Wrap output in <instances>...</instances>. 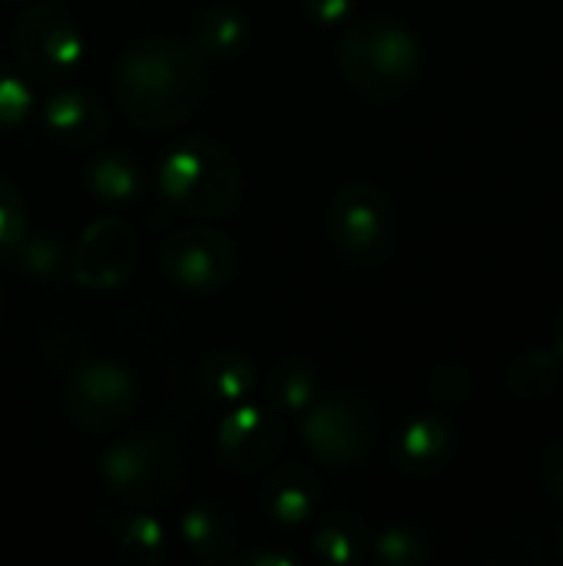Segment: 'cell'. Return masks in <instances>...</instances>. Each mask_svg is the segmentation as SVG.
<instances>
[{
	"label": "cell",
	"instance_id": "obj_28",
	"mask_svg": "<svg viewBox=\"0 0 563 566\" xmlns=\"http://www.w3.org/2000/svg\"><path fill=\"white\" fill-rule=\"evenodd\" d=\"M27 235V202L20 189L0 176V262H10Z\"/></svg>",
	"mask_w": 563,
	"mask_h": 566
},
{
	"label": "cell",
	"instance_id": "obj_5",
	"mask_svg": "<svg viewBox=\"0 0 563 566\" xmlns=\"http://www.w3.org/2000/svg\"><path fill=\"white\" fill-rule=\"evenodd\" d=\"M329 235L342 259L362 269H375L392 259L398 245L395 202L372 182H352L338 189L329 206Z\"/></svg>",
	"mask_w": 563,
	"mask_h": 566
},
{
	"label": "cell",
	"instance_id": "obj_10",
	"mask_svg": "<svg viewBox=\"0 0 563 566\" xmlns=\"http://www.w3.org/2000/svg\"><path fill=\"white\" fill-rule=\"evenodd\" d=\"M139 262V235L129 222L106 216L83 229L70 249V275L90 292H110L129 282Z\"/></svg>",
	"mask_w": 563,
	"mask_h": 566
},
{
	"label": "cell",
	"instance_id": "obj_11",
	"mask_svg": "<svg viewBox=\"0 0 563 566\" xmlns=\"http://www.w3.org/2000/svg\"><path fill=\"white\" fill-rule=\"evenodd\" d=\"M216 451L236 474H265L285 451V428L272 411L239 401L219 421Z\"/></svg>",
	"mask_w": 563,
	"mask_h": 566
},
{
	"label": "cell",
	"instance_id": "obj_23",
	"mask_svg": "<svg viewBox=\"0 0 563 566\" xmlns=\"http://www.w3.org/2000/svg\"><path fill=\"white\" fill-rule=\"evenodd\" d=\"M372 554L385 566H421L431 560V541L415 524H392L372 541Z\"/></svg>",
	"mask_w": 563,
	"mask_h": 566
},
{
	"label": "cell",
	"instance_id": "obj_17",
	"mask_svg": "<svg viewBox=\"0 0 563 566\" xmlns=\"http://www.w3.org/2000/svg\"><path fill=\"white\" fill-rule=\"evenodd\" d=\"M83 182L93 192V199L106 202V206H129L143 192L139 163L123 149L96 153L83 169Z\"/></svg>",
	"mask_w": 563,
	"mask_h": 566
},
{
	"label": "cell",
	"instance_id": "obj_25",
	"mask_svg": "<svg viewBox=\"0 0 563 566\" xmlns=\"http://www.w3.org/2000/svg\"><path fill=\"white\" fill-rule=\"evenodd\" d=\"M13 259H17L23 275L40 279V282H50V279L63 275V265H70V255H66L63 242L56 235H46V232H37V235L27 232Z\"/></svg>",
	"mask_w": 563,
	"mask_h": 566
},
{
	"label": "cell",
	"instance_id": "obj_16",
	"mask_svg": "<svg viewBox=\"0 0 563 566\" xmlns=\"http://www.w3.org/2000/svg\"><path fill=\"white\" fill-rule=\"evenodd\" d=\"M189 46L206 63H229L249 46V20L232 3H209L192 17Z\"/></svg>",
	"mask_w": 563,
	"mask_h": 566
},
{
	"label": "cell",
	"instance_id": "obj_21",
	"mask_svg": "<svg viewBox=\"0 0 563 566\" xmlns=\"http://www.w3.org/2000/svg\"><path fill=\"white\" fill-rule=\"evenodd\" d=\"M563 361L554 348H528L508 365V391L528 405H538L557 391Z\"/></svg>",
	"mask_w": 563,
	"mask_h": 566
},
{
	"label": "cell",
	"instance_id": "obj_1",
	"mask_svg": "<svg viewBox=\"0 0 563 566\" xmlns=\"http://www.w3.org/2000/svg\"><path fill=\"white\" fill-rule=\"evenodd\" d=\"M206 60L176 36H143L113 66V99L129 126L169 133L206 99Z\"/></svg>",
	"mask_w": 563,
	"mask_h": 566
},
{
	"label": "cell",
	"instance_id": "obj_3",
	"mask_svg": "<svg viewBox=\"0 0 563 566\" xmlns=\"http://www.w3.org/2000/svg\"><path fill=\"white\" fill-rule=\"evenodd\" d=\"M163 199L189 219H222L229 216L246 189L239 163L212 139H179L173 143L156 169Z\"/></svg>",
	"mask_w": 563,
	"mask_h": 566
},
{
	"label": "cell",
	"instance_id": "obj_34",
	"mask_svg": "<svg viewBox=\"0 0 563 566\" xmlns=\"http://www.w3.org/2000/svg\"><path fill=\"white\" fill-rule=\"evenodd\" d=\"M0 315H3V298H0Z\"/></svg>",
	"mask_w": 563,
	"mask_h": 566
},
{
	"label": "cell",
	"instance_id": "obj_19",
	"mask_svg": "<svg viewBox=\"0 0 563 566\" xmlns=\"http://www.w3.org/2000/svg\"><path fill=\"white\" fill-rule=\"evenodd\" d=\"M110 541L116 544V551L123 554V560L136 566H153L166 557V527L159 517L146 514L143 507L116 514L106 524Z\"/></svg>",
	"mask_w": 563,
	"mask_h": 566
},
{
	"label": "cell",
	"instance_id": "obj_24",
	"mask_svg": "<svg viewBox=\"0 0 563 566\" xmlns=\"http://www.w3.org/2000/svg\"><path fill=\"white\" fill-rule=\"evenodd\" d=\"M481 547H491L488 554L478 551L471 554V560L491 566V564H508V566H534L544 560V544H541V534L528 531V527H508V531H498L494 537L481 541Z\"/></svg>",
	"mask_w": 563,
	"mask_h": 566
},
{
	"label": "cell",
	"instance_id": "obj_15",
	"mask_svg": "<svg viewBox=\"0 0 563 566\" xmlns=\"http://www.w3.org/2000/svg\"><path fill=\"white\" fill-rule=\"evenodd\" d=\"M239 517L219 501H199L179 517V537L199 564H226L239 547Z\"/></svg>",
	"mask_w": 563,
	"mask_h": 566
},
{
	"label": "cell",
	"instance_id": "obj_30",
	"mask_svg": "<svg viewBox=\"0 0 563 566\" xmlns=\"http://www.w3.org/2000/svg\"><path fill=\"white\" fill-rule=\"evenodd\" d=\"M299 3H302L305 17L315 20L319 27H338L355 10V0H299Z\"/></svg>",
	"mask_w": 563,
	"mask_h": 566
},
{
	"label": "cell",
	"instance_id": "obj_18",
	"mask_svg": "<svg viewBox=\"0 0 563 566\" xmlns=\"http://www.w3.org/2000/svg\"><path fill=\"white\" fill-rule=\"evenodd\" d=\"M199 385L219 408H232L256 388V368L242 352L216 348L199 361Z\"/></svg>",
	"mask_w": 563,
	"mask_h": 566
},
{
	"label": "cell",
	"instance_id": "obj_13",
	"mask_svg": "<svg viewBox=\"0 0 563 566\" xmlns=\"http://www.w3.org/2000/svg\"><path fill=\"white\" fill-rule=\"evenodd\" d=\"M259 507L282 527L309 524L322 507V481L305 464H272L259 488Z\"/></svg>",
	"mask_w": 563,
	"mask_h": 566
},
{
	"label": "cell",
	"instance_id": "obj_4",
	"mask_svg": "<svg viewBox=\"0 0 563 566\" xmlns=\"http://www.w3.org/2000/svg\"><path fill=\"white\" fill-rule=\"evenodd\" d=\"M186 464L179 448L153 431L113 441L100 454V478L113 497L129 507H153L169 501L183 484Z\"/></svg>",
	"mask_w": 563,
	"mask_h": 566
},
{
	"label": "cell",
	"instance_id": "obj_22",
	"mask_svg": "<svg viewBox=\"0 0 563 566\" xmlns=\"http://www.w3.org/2000/svg\"><path fill=\"white\" fill-rule=\"evenodd\" d=\"M265 395H269V401H272L275 411L302 415V411L312 408V401L319 398V375H315V365L305 361V358H299V355L279 358V361L269 368Z\"/></svg>",
	"mask_w": 563,
	"mask_h": 566
},
{
	"label": "cell",
	"instance_id": "obj_33",
	"mask_svg": "<svg viewBox=\"0 0 563 566\" xmlns=\"http://www.w3.org/2000/svg\"><path fill=\"white\" fill-rule=\"evenodd\" d=\"M0 3H27V0H0Z\"/></svg>",
	"mask_w": 563,
	"mask_h": 566
},
{
	"label": "cell",
	"instance_id": "obj_29",
	"mask_svg": "<svg viewBox=\"0 0 563 566\" xmlns=\"http://www.w3.org/2000/svg\"><path fill=\"white\" fill-rule=\"evenodd\" d=\"M541 481H544V491L563 504V438L551 441L544 451H541Z\"/></svg>",
	"mask_w": 563,
	"mask_h": 566
},
{
	"label": "cell",
	"instance_id": "obj_7",
	"mask_svg": "<svg viewBox=\"0 0 563 566\" xmlns=\"http://www.w3.org/2000/svg\"><path fill=\"white\" fill-rule=\"evenodd\" d=\"M13 53L27 76L37 83H56L70 76L86 53L76 17L60 3H33L13 27Z\"/></svg>",
	"mask_w": 563,
	"mask_h": 566
},
{
	"label": "cell",
	"instance_id": "obj_27",
	"mask_svg": "<svg viewBox=\"0 0 563 566\" xmlns=\"http://www.w3.org/2000/svg\"><path fill=\"white\" fill-rule=\"evenodd\" d=\"M33 109V90H30V76L0 60V133L20 126Z\"/></svg>",
	"mask_w": 563,
	"mask_h": 566
},
{
	"label": "cell",
	"instance_id": "obj_12",
	"mask_svg": "<svg viewBox=\"0 0 563 566\" xmlns=\"http://www.w3.org/2000/svg\"><path fill=\"white\" fill-rule=\"evenodd\" d=\"M458 451V431L445 418V411H425L411 418L395 444H392V464L405 478H435L451 464Z\"/></svg>",
	"mask_w": 563,
	"mask_h": 566
},
{
	"label": "cell",
	"instance_id": "obj_6",
	"mask_svg": "<svg viewBox=\"0 0 563 566\" xmlns=\"http://www.w3.org/2000/svg\"><path fill=\"white\" fill-rule=\"evenodd\" d=\"M302 415V441L325 468H355L375 448L378 411L362 395H319Z\"/></svg>",
	"mask_w": 563,
	"mask_h": 566
},
{
	"label": "cell",
	"instance_id": "obj_32",
	"mask_svg": "<svg viewBox=\"0 0 563 566\" xmlns=\"http://www.w3.org/2000/svg\"><path fill=\"white\" fill-rule=\"evenodd\" d=\"M554 352L561 355L563 361V308L557 312V318H554Z\"/></svg>",
	"mask_w": 563,
	"mask_h": 566
},
{
	"label": "cell",
	"instance_id": "obj_2",
	"mask_svg": "<svg viewBox=\"0 0 563 566\" xmlns=\"http://www.w3.org/2000/svg\"><path fill=\"white\" fill-rule=\"evenodd\" d=\"M335 60L345 83L372 103H395L408 96L421 76L418 36L385 17L352 23L338 36Z\"/></svg>",
	"mask_w": 563,
	"mask_h": 566
},
{
	"label": "cell",
	"instance_id": "obj_14",
	"mask_svg": "<svg viewBox=\"0 0 563 566\" xmlns=\"http://www.w3.org/2000/svg\"><path fill=\"white\" fill-rule=\"evenodd\" d=\"M43 129L66 149H86L106 136L110 113L100 96L76 86H63L43 106Z\"/></svg>",
	"mask_w": 563,
	"mask_h": 566
},
{
	"label": "cell",
	"instance_id": "obj_9",
	"mask_svg": "<svg viewBox=\"0 0 563 566\" xmlns=\"http://www.w3.org/2000/svg\"><path fill=\"white\" fill-rule=\"evenodd\" d=\"M159 265L166 279L186 292H219L232 282L239 269V249L236 242L206 222H192L176 229L163 249H159Z\"/></svg>",
	"mask_w": 563,
	"mask_h": 566
},
{
	"label": "cell",
	"instance_id": "obj_26",
	"mask_svg": "<svg viewBox=\"0 0 563 566\" xmlns=\"http://www.w3.org/2000/svg\"><path fill=\"white\" fill-rule=\"evenodd\" d=\"M475 395V378L461 361H445L435 368L431 385H428V398L435 405V411H461Z\"/></svg>",
	"mask_w": 563,
	"mask_h": 566
},
{
	"label": "cell",
	"instance_id": "obj_31",
	"mask_svg": "<svg viewBox=\"0 0 563 566\" xmlns=\"http://www.w3.org/2000/svg\"><path fill=\"white\" fill-rule=\"evenodd\" d=\"M239 564L246 566H295L292 554H275V551H252V554H242Z\"/></svg>",
	"mask_w": 563,
	"mask_h": 566
},
{
	"label": "cell",
	"instance_id": "obj_20",
	"mask_svg": "<svg viewBox=\"0 0 563 566\" xmlns=\"http://www.w3.org/2000/svg\"><path fill=\"white\" fill-rule=\"evenodd\" d=\"M372 541H368V531L365 524L348 514V511H335L329 514L319 527H315V537H312V551L322 564L329 566H352L358 560H365Z\"/></svg>",
	"mask_w": 563,
	"mask_h": 566
},
{
	"label": "cell",
	"instance_id": "obj_8",
	"mask_svg": "<svg viewBox=\"0 0 563 566\" xmlns=\"http://www.w3.org/2000/svg\"><path fill=\"white\" fill-rule=\"evenodd\" d=\"M136 378L126 365L110 358H93L73 368L63 385V411L76 431L113 434L133 415Z\"/></svg>",
	"mask_w": 563,
	"mask_h": 566
}]
</instances>
